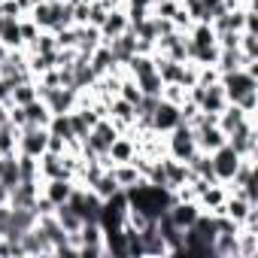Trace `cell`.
<instances>
[{
  "instance_id": "6da1fadb",
  "label": "cell",
  "mask_w": 258,
  "mask_h": 258,
  "mask_svg": "<svg viewBox=\"0 0 258 258\" xmlns=\"http://www.w3.org/2000/svg\"><path fill=\"white\" fill-rule=\"evenodd\" d=\"M124 195H127V207L137 210V213H143L146 219L164 216L173 207V201H176V191H170L164 185H152L146 179H137L134 185H127Z\"/></svg>"
},
{
  "instance_id": "7a4b0ae2",
  "label": "cell",
  "mask_w": 258,
  "mask_h": 258,
  "mask_svg": "<svg viewBox=\"0 0 258 258\" xmlns=\"http://www.w3.org/2000/svg\"><path fill=\"white\" fill-rule=\"evenodd\" d=\"M195 152H198V143H195V131L188 124H176L173 131L164 134V155L176 161H188Z\"/></svg>"
},
{
  "instance_id": "3957f363",
  "label": "cell",
  "mask_w": 258,
  "mask_h": 258,
  "mask_svg": "<svg viewBox=\"0 0 258 258\" xmlns=\"http://www.w3.org/2000/svg\"><path fill=\"white\" fill-rule=\"evenodd\" d=\"M219 85L225 88V97H228V103H237L243 94H249V91H258V76H255V73H249L246 67H240V70L222 73V76H219Z\"/></svg>"
},
{
  "instance_id": "277c9868",
  "label": "cell",
  "mask_w": 258,
  "mask_h": 258,
  "mask_svg": "<svg viewBox=\"0 0 258 258\" xmlns=\"http://www.w3.org/2000/svg\"><path fill=\"white\" fill-rule=\"evenodd\" d=\"M225 143L240 155V158H258V131H255V118H249L246 124H240L237 131H231L225 137Z\"/></svg>"
},
{
  "instance_id": "5b68a950",
  "label": "cell",
  "mask_w": 258,
  "mask_h": 258,
  "mask_svg": "<svg viewBox=\"0 0 258 258\" xmlns=\"http://www.w3.org/2000/svg\"><path fill=\"white\" fill-rule=\"evenodd\" d=\"M46 143H49V131H46V127L25 124V127H19V152H16V155L40 158V155L46 152Z\"/></svg>"
},
{
  "instance_id": "8992f818",
  "label": "cell",
  "mask_w": 258,
  "mask_h": 258,
  "mask_svg": "<svg viewBox=\"0 0 258 258\" xmlns=\"http://www.w3.org/2000/svg\"><path fill=\"white\" fill-rule=\"evenodd\" d=\"M210 161H213V173H216V182H222V185H228L231 182V176H234V170L240 167V155L228 146V143H222L216 152H210Z\"/></svg>"
},
{
  "instance_id": "52a82bcc",
  "label": "cell",
  "mask_w": 258,
  "mask_h": 258,
  "mask_svg": "<svg viewBox=\"0 0 258 258\" xmlns=\"http://www.w3.org/2000/svg\"><path fill=\"white\" fill-rule=\"evenodd\" d=\"M176 124H182V121H179V106L161 97L158 106H155V112H152V131H155L158 137H164L167 131H173Z\"/></svg>"
},
{
  "instance_id": "ba28073f",
  "label": "cell",
  "mask_w": 258,
  "mask_h": 258,
  "mask_svg": "<svg viewBox=\"0 0 258 258\" xmlns=\"http://www.w3.org/2000/svg\"><path fill=\"white\" fill-rule=\"evenodd\" d=\"M161 167H164V176H167V188H170V191L182 188V185L191 179V170H188L185 161H176V158H170V155H161Z\"/></svg>"
},
{
  "instance_id": "9c48e42d",
  "label": "cell",
  "mask_w": 258,
  "mask_h": 258,
  "mask_svg": "<svg viewBox=\"0 0 258 258\" xmlns=\"http://www.w3.org/2000/svg\"><path fill=\"white\" fill-rule=\"evenodd\" d=\"M73 188H76V179H64V176H58V179H40V191H43L55 207L64 204V201H70Z\"/></svg>"
},
{
  "instance_id": "30bf717a",
  "label": "cell",
  "mask_w": 258,
  "mask_h": 258,
  "mask_svg": "<svg viewBox=\"0 0 258 258\" xmlns=\"http://www.w3.org/2000/svg\"><path fill=\"white\" fill-rule=\"evenodd\" d=\"M167 216H170L173 225L188 228V225H195V219L201 216V204H198V201H173V207L167 210Z\"/></svg>"
},
{
  "instance_id": "8fae6325",
  "label": "cell",
  "mask_w": 258,
  "mask_h": 258,
  "mask_svg": "<svg viewBox=\"0 0 258 258\" xmlns=\"http://www.w3.org/2000/svg\"><path fill=\"white\" fill-rule=\"evenodd\" d=\"M106 46L112 49L115 64H124L131 55H137V37H134V31H124V34H118V37L106 40Z\"/></svg>"
},
{
  "instance_id": "7c38bea8",
  "label": "cell",
  "mask_w": 258,
  "mask_h": 258,
  "mask_svg": "<svg viewBox=\"0 0 258 258\" xmlns=\"http://www.w3.org/2000/svg\"><path fill=\"white\" fill-rule=\"evenodd\" d=\"M225 198H228V188H225L222 182H210V185L198 195V204H201V210H207V213H222Z\"/></svg>"
},
{
  "instance_id": "4fadbf2b",
  "label": "cell",
  "mask_w": 258,
  "mask_h": 258,
  "mask_svg": "<svg viewBox=\"0 0 258 258\" xmlns=\"http://www.w3.org/2000/svg\"><path fill=\"white\" fill-rule=\"evenodd\" d=\"M124 31H127L124 7L109 10V13H106V19H103V25H100V37H103V43H106V40H112V37H118V34H124Z\"/></svg>"
},
{
  "instance_id": "5bb4252c",
  "label": "cell",
  "mask_w": 258,
  "mask_h": 258,
  "mask_svg": "<svg viewBox=\"0 0 258 258\" xmlns=\"http://www.w3.org/2000/svg\"><path fill=\"white\" fill-rule=\"evenodd\" d=\"M249 118H255V115H246V112H243L237 103H228V106L219 112V121H216V124L222 127V131H225V137H228L231 131H237V127H240V124H246Z\"/></svg>"
},
{
  "instance_id": "9a60e30c",
  "label": "cell",
  "mask_w": 258,
  "mask_h": 258,
  "mask_svg": "<svg viewBox=\"0 0 258 258\" xmlns=\"http://www.w3.org/2000/svg\"><path fill=\"white\" fill-rule=\"evenodd\" d=\"M88 64H91V70L97 73V76H106L109 70H115V67H121V64H115V58H112V49L106 46V43H100L91 55H88Z\"/></svg>"
},
{
  "instance_id": "2e32d148",
  "label": "cell",
  "mask_w": 258,
  "mask_h": 258,
  "mask_svg": "<svg viewBox=\"0 0 258 258\" xmlns=\"http://www.w3.org/2000/svg\"><path fill=\"white\" fill-rule=\"evenodd\" d=\"M55 219H58V225H61L67 234H76V231L82 228V216H79V213H76V207H73V204H67V201L55 207Z\"/></svg>"
},
{
  "instance_id": "e0dca14e",
  "label": "cell",
  "mask_w": 258,
  "mask_h": 258,
  "mask_svg": "<svg viewBox=\"0 0 258 258\" xmlns=\"http://www.w3.org/2000/svg\"><path fill=\"white\" fill-rule=\"evenodd\" d=\"M188 170H191V176H201V179H207V182H216V173H213V161H210V152H195L188 161Z\"/></svg>"
},
{
  "instance_id": "ac0fdd59",
  "label": "cell",
  "mask_w": 258,
  "mask_h": 258,
  "mask_svg": "<svg viewBox=\"0 0 258 258\" xmlns=\"http://www.w3.org/2000/svg\"><path fill=\"white\" fill-rule=\"evenodd\" d=\"M85 188H91V191H94V195H97L100 201H106V198H109V195H115V191H118L121 185L115 182V176H112V170H109V167H103V170L97 173V179H94L91 185H85Z\"/></svg>"
},
{
  "instance_id": "d6986e66",
  "label": "cell",
  "mask_w": 258,
  "mask_h": 258,
  "mask_svg": "<svg viewBox=\"0 0 258 258\" xmlns=\"http://www.w3.org/2000/svg\"><path fill=\"white\" fill-rule=\"evenodd\" d=\"M19 182H22V176H19L16 155H0V185H4V188H16Z\"/></svg>"
},
{
  "instance_id": "ffe728a7",
  "label": "cell",
  "mask_w": 258,
  "mask_h": 258,
  "mask_svg": "<svg viewBox=\"0 0 258 258\" xmlns=\"http://www.w3.org/2000/svg\"><path fill=\"white\" fill-rule=\"evenodd\" d=\"M22 109H25V115H28V124H37V127H46V124H49V118H52L49 106H46L40 97H37V100H31V103H25Z\"/></svg>"
},
{
  "instance_id": "44dd1931",
  "label": "cell",
  "mask_w": 258,
  "mask_h": 258,
  "mask_svg": "<svg viewBox=\"0 0 258 258\" xmlns=\"http://www.w3.org/2000/svg\"><path fill=\"white\" fill-rule=\"evenodd\" d=\"M37 97H40V94H37V79H28V82H19V85H13L10 103H16V106H25V103L37 100Z\"/></svg>"
},
{
  "instance_id": "7402d4cb",
  "label": "cell",
  "mask_w": 258,
  "mask_h": 258,
  "mask_svg": "<svg viewBox=\"0 0 258 258\" xmlns=\"http://www.w3.org/2000/svg\"><path fill=\"white\" fill-rule=\"evenodd\" d=\"M0 43L7 49H25V40H22V28H19V19H7L4 31H0Z\"/></svg>"
},
{
  "instance_id": "603a6c76",
  "label": "cell",
  "mask_w": 258,
  "mask_h": 258,
  "mask_svg": "<svg viewBox=\"0 0 258 258\" xmlns=\"http://www.w3.org/2000/svg\"><path fill=\"white\" fill-rule=\"evenodd\" d=\"M109 170H112V176H115V182H118L121 188H127V185H134L137 179H143V176H140V170H137L131 161H124V164H112Z\"/></svg>"
},
{
  "instance_id": "cb8c5ba5",
  "label": "cell",
  "mask_w": 258,
  "mask_h": 258,
  "mask_svg": "<svg viewBox=\"0 0 258 258\" xmlns=\"http://www.w3.org/2000/svg\"><path fill=\"white\" fill-rule=\"evenodd\" d=\"M118 97L121 100H127V103H140V97H143V91H140V85H137V79H131V76H121V82H118Z\"/></svg>"
},
{
  "instance_id": "d4e9b609",
  "label": "cell",
  "mask_w": 258,
  "mask_h": 258,
  "mask_svg": "<svg viewBox=\"0 0 258 258\" xmlns=\"http://www.w3.org/2000/svg\"><path fill=\"white\" fill-rule=\"evenodd\" d=\"M28 52H40V55H55L58 52V43H55V34L52 31H40L37 40L28 46Z\"/></svg>"
},
{
  "instance_id": "484cf974",
  "label": "cell",
  "mask_w": 258,
  "mask_h": 258,
  "mask_svg": "<svg viewBox=\"0 0 258 258\" xmlns=\"http://www.w3.org/2000/svg\"><path fill=\"white\" fill-rule=\"evenodd\" d=\"M16 161H19V176H22V179L40 182V164H37V158H31V155H16Z\"/></svg>"
},
{
  "instance_id": "4316f807",
  "label": "cell",
  "mask_w": 258,
  "mask_h": 258,
  "mask_svg": "<svg viewBox=\"0 0 258 258\" xmlns=\"http://www.w3.org/2000/svg\"><path fill=\"white\" fill-rule=\"evenodd\" d=\"M237 49L243 52V58L255 61L258 58V34L255 31H240V46Z\"/></svg>"
},
{
  "instance_id": "83f0119b",
  "label": "cell",
  "mask_w": 258,
  "mask_h": 258,
  "mask_svg": "<svg viewBox=\"0 0 258 258\" xmlns=\"http://www.w3.org/2000/svg\"><path fill=\"white\" fill-rule=\"evenodd\" d=\"M55 43H58V49H76V43H79V28L70 25V28L55 31Z\"/></svg>"
},
{
  "instance_id": "f1b7e54d",
  "label": "cell",
  "mask_w": 258,
  "mask_h": 258,
  "mask_svg": "<svg viewBox=\"0 0 258 258\" xmlns=\"http://www.w3.org/2000/svg\"><path fill=\"white\" fill-rule=\"evenodd\" d=\"M137 85H140L143 94H152V97H161V88H164V82H161L158 73H146V76H140Z\"/></svg>"
},
{
  "instance_id": "f546056e",
  "label": "cell",
  "mask_w": 258,
  "mask_h": 258,
  "mask_svg": "<svg viewBox=\"0 0 258 258\" xmlns=\"http://www.w3.org/2000/svg\"><path fill=\"white\" fill-rule=\"evenodd\" d=\"M161 97L179 106V103L188 100V88H185V85H164V88H161Z\"/></svg>"
},
{
  "instance_id": "4dcf8cb0",
  "label": "cell",
  "mask_w": 258,
  "mask_h": 258,
  "mask_svg": "<svg viewBox=\"0 0 258 258\" xmlns=\"http://www.w3.org/2000/svg\"><path fill=\"white\" fill-rule=\"evenodd\" d=\"M182 0H155V7H152V16L158 19H173V13L179 10Z\"/></svg>"
},
{
  "instance_id": "1f68e13d",
  "label": "cell",
  "mask_w": 258,
  "mask_h": 258,
  "mask_svg": "<svg viewBox=\"0 0 258 258\" xmlns=\"http://www.w3.org/2000/svg\"><path fill=\"white\" fill-rule=\"evenodd\" d=\"M19 28H22V40H25V49L37 40V34H40V28H37V22L31 19V16H25V19H19Z\"/></svg>"
},
{
  "instance_id": "d6a6232c",
  "label": "cell",
  "mask_w": 258,
  "mask_h": 258,
  "mask_svg": "<svg viewBox=\"0 0 258 258\" xmlns=\"http://www.w3.org/2000/svg\"><path fill=\"white\" fill-rule=\"evenodd\" d=\"M106 7L100 4V0H91V7H88V25H94V28H100L103 25V19H106Z\"/></svg>"
},
{
  "instance_id": "836d02e7",
  "label": "cell",
  "mask_w": 258,
  "mask_h": 258,
  "mask_svg": "<svg viewBox=\"0 0 258 258\" xmlns=\"http://www.w3.org/2000/svg\"><path fill=\"white\" fill-rule=\"evenodd\" d=\"M237 106H240L246 115H255V109H258V91H249V94H243V97L237 100Z\"/></svg>"
},
{
  "instance_id": "e575fe53",
  "label": "cell",
  "mask_w": 258,
  "mask_h": 258,
  "mask_svg": "<svg viewBox=\"0 0 258 258\" xmlns=\"http://www.w3.org/2000/svg\"><path fill=\"white\" fill-rule=\"evenodd\" d=\"M46 152H55V155H64L67 152V143L55 134H49V143H46Z\"/></svg>"
},
{
  "instance_id": "d590c367",
  "label": "cell",
  "mask_w": 258,
  "mask_h": 258,
  "mask_svg": "<svg viewBox=\"0 0 258 258\" xmlns=\"http://www.w3.org/2000/svg\"><path fill=\"white\" fill-rule=\"evenodd\" d=\"M124 7H140V10H149V13H152L155 0H124Z\"/></svg>"
},
{
  "instance_id": "8d00e7d4",
  "label": "cell",
  "mask_w": 258,
  "mask_h": 258,
  "mask_svg": "<svg viewBox=\"0 0 258 258\" xmlns=\"http://www.w3.org/2000/svg\"><path fill=\"white\" fill-rule=\"evenodd\" d=\"M4 204H10V188L0 185V207H4Z\"/></svg>"
}]
</instances>
